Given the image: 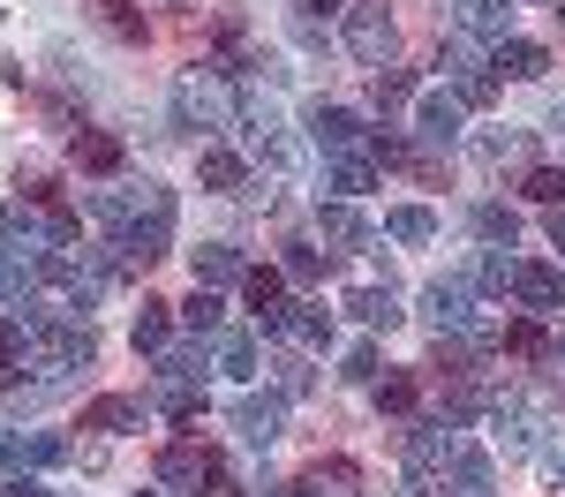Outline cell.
<instances>
[{
	"instance_id": "obj_21",
	"label": "cell",
	"mask_w": 565,
	"mask_h": 497,
	"mask_svg": "<svg viewBox=\"0 0 565 497\" xmlns=\"http://www.w3.org/2000/svg\"><path fill=\"white\" fill-rule=\"evenodd\" d=\"M189 264H196V287H226V279H242V249H226V241H204V249H189Z\"/></svg>"
},
{
	"instance_id": "obj_35",
	"label": "cell",
	"mask_w": 565,
	"mask_h": 497,
	"mask_svg": "<svg viewBox=\"0 0 565 497\" xmlns=\"http://www.w3.org/2000/svg\"><path fill=\"white\" fill-rule=\"evenodd\" d=\"M377 407H385V414H415V377H407V369L377 377Z\"/></svg>"
},
{
	"instance_id": "obj_17",
	"label": "cell",
	"mask_w": 565,
	"mask_h": 497,
	"mask_svg": "<svg viewBox=\"0 0 565 497\" xmlns=\"http://www.w3.org/2000/svg\"><path fill=\"white\" fill-rule=\"evenodd\" d=\"M204 467H212L204 445H167L159 452V483H167V490H204Z\"/></svg>"
},
{
	"instance_id": "obj_26",
	"label": "cell",
	"mask_w": 565,
	"mask_h": 497,
	"mask_svg": "<svg viewBox=\"0 0 565 497\" xmlns=\"http://www.w3.org/2000/svg\"><path fill=\"white\" fill-rule=\"evenodd\" d=\"M476 234L490 249H513L521 241V212H505V204H476Z\"/></svg>"
},
{
	"instance_id": "obj_20",
	"label": "cell",
	"mask_w": 565,
	"mask_h": 497,
	"mask_svg": "<svg viewBox=\"0 0 565 497\" xmlns=\"http://www.w3.org/2000/svg\"><path fill=\"white\" fill-rule=\"evenodd\" d=\"M445 460H452L445 422H415V430H407V467H415V475H430V467H445Z\"/></svg>"
},
{
	"instance_id": "obj_24",
	"label": "cell",
	"mask_w": 565,
	"mask_h": 497,
	"mask_svg": "<svg viewBox=\"0 0 565 497\" xmlns=\"http://www.w3.org/2000/svg\"><path fill=\"white\" fill-rule=\"evenodd\" d=\"M324 188H332L340 204H354V196L377 188V166H370V159H332V166H324Z\"/></svg>"
},
{
	"instance_id": "obj_41",
	"label": "cell",
	"mask_w": 565,
	"mask_h": 497,
	"mask_svg": "<svg viewBox=\"0 0 565 497\" xmlns=\"http://www.w3.org/2000/svg\"><path fill=\"white\" fill-rule=\"evenodd\" d=\"M204 497H249V490H242V475H234L218 452H212V467H204Z\"/></svg>"
},
{
	"instance_id": "obj_19",
	"label": "cell",
	"mask_w": 565,
	"mask_h": 497,
	"mask_svg": "<svg viewBox=\"0 0 565 497\" xmlns=\"http://www.w3.org/2000/svg\"><path fill=\"white\" fill-rule=\"evenodd\" d=\"M309 136H317L324 151H348L354 136H362V121H354L348 106H324V98H317V106H309Z\"/></svg>"
},
{
	"instance_id": "obj_40",
	"label": "cell",
	"mask_w": 565,
	"mask_h": 497,
	"mask_svg": "<svg viewBox=\"0 0 565 497\" xmlns=\"http://www.w3.org/2000/svg\"><path fill=\"white\" fill-rule=\"evenodd\" d=\"M399 98H415V76H407V68H377V106H399Z\"/></svg>"
},
{
	"instance_id": "obj_38",
	"label": "cell",
	"mask_w": 565,
	"mask_h": 497,
	"mask_svg": "<svg viewBox=\"0 0 565 497\" xmlns=\"http://www.w3.org/2000/svg\"><path fill=\"white\" fill-rule=\"evenodd\" d=\"M476 151H482V159H490V166H505V159H521V151H527V136H505V129H482V136H476Z\"/></svg>"
},
{
	"instance_id": "obj_2",
	"label": "cell",
	"mask_w": 565,
	"mask_h": 497,
	"mask_svg": "<svg viewBox=\"0 0 565 497\" xmlns=\"http://www.w3.org/2000/svg\"><path fill=\"white\" fill-rule=\"evenodd\" d=\"M392 45H399V31H392V8H385V0L348 8V53L362 61V68H392Z\"/></svg>"
},
{
	"instance_id": "obj_1",
	"label": "cell",
	"mask_w": 565,
	"mask_h": 497,
	"mask_svg": "<svg viewBox=\"0 0 565 497\" xmlns=\"http://www.w3.org/2000/svg\"><path fill=\"white\" fill-rule=\"evenodd\" d=\"M226 422H234V437L249 452H271L287 437V392H242V400L226 407Z\"/></svg>"
},
{
	"instance_id": "obj_14",
	"label": "cell",
	"mask_w": 565,
	"mask_h": 497,
	"mask_svg": "<svg viewBox=\"0 0 565 497\" xmlns=\"http://www.w3.org/2000/svg\"><path fill=\"white\" fill-rule=\"evenodd\" d=\"M490 68H498V76H513V84H543V76H551V53H543L535 39H498Z\"/></svg>"
},
{
	"instance_id": "obj_10",
	"label": "cell",
	"mask_w": 565,
	"mask_h": 497,
	"mask_svg": "<svg viewBox=\"0 0 565 497\" xmlns=\"http://www.w3.org/2000/svg\"><path fill=\"white\" fill-rule=\"evenodd\" d=\"M513 302L535 310V316L565 310V271L558 264H513Z\"/></svg>"
},
{
	"instance_id": "obj_45",
	"label": "cell",
	"mask_w": 565,
	"mask_h": 497,
	"mask_svg": "<svg viewBox=\"0 0 565 497\" xmlns=\"http://www.w3.org/2000/svg\"><path fill=\"white\" fill-rule=\"evenodd\" d=\"M0 497H45V490H39V483H31V475H15V483H8V490H0Z\"/></svg>"
},
{
	"instance_id": "obj_18",
	"label": "cell",
	"mask_w": 565,
	"mask_h": 497,
	"mask_svg": "<svg viewBox=\"0 0 565 497\" xmlns=\"http://www.w3.org/2000/svg\"><path fill=\"white\" fill-rule=\"evenodd\" d=\"M535 430H543V407L535 400H498V445L505 452H527Z\"/></svg>"
},
{
	"instance_id": "obj_42",
	"label": "cell",
	"mask_w": 565,
	"mask_h": 497,
	"mask_svg": "<svg viewBox=\"0 0 565 497\" xmlns=\"http://www.w3.org/2000/svg\"><path fill=\"white\" fill-rule=\"evenodd\" d=\"M340 377H348V385H377V347H354Z\"/></svg>"
},
{
	"instance_id": "obj_27",
	"label": "cell",
	"mask_w": 565,
	"mask_h": 497,
	"mask_svg": "<svg viewBox=\"0 0 565 497\" xmlns=\"http://www.w3.org/2000/svg\"><path fill=\"white\" fill-rule=\"evenodd\" d=\"M287 332H295L302 347H332V310H317V302H295V310H287Z\"/></svg>"
},
{
	"instance_id": "obj_25",
	"label": "cell",
	"mask_w": 565,
	"mask_h": 497,
	"mask_svg": "<svg viewBox=\"0 0 565 497\" xmlns=\"http://www.w3.org/2000/svg\"><path fill=\"white\" fill-rule=\"evenodd\" d=\"M218 369L234 385H249L257 377V332H218Z\"/></svg>"
},
{
	"instance_id": "obj_47",
	"label": "cell",
	"mask_w": 565,
	"mask_h": 497,
	"mask_svg": "<svg viewBox=\"0 0 565 497\" xmlns=\"http://www.w3.org/2000/svg\"><path fill=\"white\" fill-rule=\"evenodd\" d=\"M279 497H317V490H309V483H287V490H279Z\"/></svg>"
},
{
	"instance_id": "obj_30",
	"label": "cell",
	"mask_w": 565,
	"mask_h": 497,
	"mask_svg": "<svg viewBox=\"0 0 565 497\" xmlns=\"http://www.w3.org/2000/svg\"><path fill=\"white\" fill-rule=\"evenodd\" d=\"M468 287H482V294H513V264H505V249H482L476 264H468Z\"/></svg>"
},
{
	"instance_id": "obj_39",
	"label": "cell",
	"mask_w": 565,
	"mask_h": 497,
	"mask_svg": "<svg viewBox=\"0 0 565 497\" xmlns=\"http://www.w3.org/2000/svg\"><path fill=\"white\" fill-rule=\"evenodd\" d=\"M521 188L535 196V204H565V174H558V166H535V174H527Z\"/></svg>"
},
{
	"instance_id": "obj_5",
	"label": "cell",
	"mask_w": 565,
	"mask_h": 497,
	"mask_svg": "<svg viewBox=\"0 0 565 497\" xmlns=\"http://www.w3.org/2000/svg\"><path fill=\"white\" fill-rule=\"evenodd\" d=\"M423 324H430L437 339H445V332H476V294H468V279H430V287H423Z\"/></svg>"
},
{
	"instance_id": "obj_22",
	"label": "cell",
	"mask_w": 565,
	"mask_h": 497,
	"mask_svg": "<svg viewBox=\"0 0 565 497\" xmlns=\"http://www.w3.org/2000/svg\"><path fill=\"white\" fill-rule=\"evenodd\" d=\"M385 234H392V241H407V249H423V241H437V212H430V204H392Z\"/></svg>"
},
{
	"instance_id": "obj_36",
	"label": "cell",
	"mask_w": 565,
	"mask_h": 497,
	"mask_svg": "<svg viewBox=\"0 0 565 497\" xmlns=\"http://www.w3.org/2000/svg\"><path fill=\"white\" fill-rule=\"evenodd\" d=\"M498 339H505V347H513V355H551V332H543V324H535V316H521V324H505V332H498Z\"/></svg>"
},
{
	"instance_id": "obj_33",
	"label": "cell",
	"mask_w": 565,
	"mask_h": 497,
	"mask_svg": "<svg viewBox=\"0 0 565 497\" xmlns=\"http://www.w3.org/2000/svg\"><path fill=\"white\" fill-rule=\"evenodd\" d=\"M181 324H189L196 339H204V332H218V287H196V294L181 302Z\"/></svg>"
},
{
	"instance_id": "obj_46",
	"label": "cell",
	"mask_w": 565,
	"mask_h": 497,
	"mask_svg": "<svg viewBox=\"0 0 565 497\" xmlns=\"http://www.w3.org/2000/svg\"><path fill=\"white\" fill-rule=\"evenodd\" d=\"M399 497H430V483H423V475H415V483H407V490H399Z\"/></svg>"
},
{
	"instance_id": "obj_43",
	"label": "cell",
	"mask_w": 565,
	"mask_h": 497,
	"mask_svg": "<svg viewBox=\"0 0 565 497\" xmlns=\"http://www.w3.org/2000/svg\"><path fill=\"white\" fill-rule=\"evenodd\" d=\"M543 475H551V483H565V445H543Z\"/></svg>"
},
{
	"instance_id": "obj_6",
	"label": "cell",
	"mask_w": 565,
	"mask_h": 497,
	"mask_svg": "<svg viewBox=\"0 0 565 497\" xmlns=\"http://www.w3.org/2000/svg\"><path fill=\"white\" fill-rule=\"evenodd\" d=\"M460 121H468V106H460L452 90H423V98H415V136H423L430 151H452V143H460Z\"/></svg>"
},
{
	"instance_id": "obj_16",
	"label": "cell",
	"mask_w": 565,
	"mask_h": 497,
	"mask_svg": "<svg viewBox=\"0 0 565 497\" xmlns=\"http://www.w3.org/2000/svg\"><path fill=\"white\" fill-rule=\"evenodd\" d=\"M196 181H204L212 196H242V188H249V174H242V159H234L226 143H204V151H196Z\"/></svg>"
},
{
	"instance_id": "obj_15",
	"label": "cell",
	"mask_w": 565,
	"mask_h": 497,
	"mask_svg": "<svg viewBox=\"0 0 565 497\" xmlns=\"http://www.w3.org/2000/svg\"><path fill=\"white\" fill-rule=\"evenodd\" d=\"M460 39H513V0H460Z\"/></svg>"
},
{
	"instance_id": "obj_4",
	"label": "cell",
	"mask_w": 565,
	"mask_h": 497,
	"mask_svg": "<svg viewBox=\"0 0 565 497\" xmlns=\"http://www.w3.org/2000/svg\"><path fill=\"white\" fill-rule=\"evenodd\" d=\"M174 121L181 129H218L226 121V98H218L212 68H181L174 76Z\"/></svg>"
},
{
	"instance_id": "obj_7",
	"label": "cell",
	"mask_w": 565,
	"mask_h": 497,
	"mask_svg": "<svg viewBox=\"0 0 565 497\" xmlns=\"http://www.w3.org/2000/svg\"><path fill=\"white\" fill-rule=\"evenodd\" d=\"M242 294H249V310H257V324L264 332H287V271H271V264H249L242 271Z\"/></svg>"
},
{
	"instance_id": "obj_13",
	"label": "cell",
	"mask_w": 565,
	"mask_h": 497,
	"mask_svg": "<svg viewBox=\"0 0 565 497\" xmlns=\"http://www.w3.org/2000/svg\"><path fill=\"white\" fill-rule=\"evenodd\" d=\"M317 234H324L332 249H370V241H377V226L362 219L354 204H340V196H332V204H317Z\"/></svg>"
},
{
	"instance_id": "obj_11",
	"label": "cell",
	"mask_w": 565,
	"mask_h": 497,
	"mask_svg": "<svg viewBox=\"0 0 565 497\" xmlns=\"http://www.w3.org/2000/svg\"><path fill=\"white\" fill-rule=\"evenodd\" d=\"M143 422H151V400H136V392H106L84 407V430H106V437H129Z\"/></svg>"
},
{
	"instance_id": "obj_34",
	"label": "cell",
	"mask_w": 565,
	"mask_h": 497,
	"mask_svg": "<svg viewBox=\"0 0 565 497\" xmlns=\"http://www.w3.org/2000/svg\"><path fill=\"white\" fill-rule=\"evenodd\" d=\"M159 407H167L181 430H189V422L204 414V385H159Z\"/></svg>"
},
{
	"instance_id": "obj_44",
	"label": "cell",
	"mask_w": 565,
	"mask_h": 497,
	"mask_svg": "<svg viewBox=\"0 0 565 497\" xmlns=\"http://www.w3.org/2000/svg\"><path fill=\"white\" fill-rule=\"evenodd\" d=\"M543 234H551V249H565V204H551V219H543Z\"/></svg>"
},
{
	"instance_id": "obj_48",
	"label": "cell",
	"mask_w": 565,
	"mask_h": 497,
	"mask_svg": "<svg viewBox=\"0 0 565 497\" xmlns=\"http://www.w3.org/2000/svg\"><path fill=\"white\" fill-rule=\"evenodd\" d=\"M136 497H181V490H136Z\"/></svg>"
},
{
	"instance_id": "obj_3",
	"label": "cell",
	"mask_w": 565,
	"mask_h": 497,
	"mask_svg": "<svg viewBox=\"0 0 565 497\" xmlns=\"http://www.w3.org/2000/svg\"><path fill=\"white\" fill-rule=\"evenodd\" d=\"M234 121H242V136H249V151H257L264 166H295V143H287V129H279V106H264V98H242L234 106Z\"/></svg>"
},
{
	"instance_id": "obj_23",
	"label": "cell",
	"mask_w": 565,
	"mask_h": 497,
	"mask_svg": "<svg viewBox=\"0 0 565 497\" xmlns=\"http://www.w3.org/2000/svg\"><path fill=\"white\" fill-rule=\"evenodd\" d=\"M348 310L362 316L370 332H392V324L407 316V310H399V294H392V287H354V294H348Z\"/></svg>"
},
{
	"instance_id": "obj_8",
	"label": "cell",
	"mask_w": 565,
	"mask_h": 497,
	"mask_svg": "<svg viewBox=\"0 0 565 497\" xmlns=\"http://www.w3.org/2000/svg\"><path fill=\"white\" fill-rule=\"evenodd\" d=\"M61 460H76V445H68L61 430H23V437L0 445V467H8V475H23V467H61Z\"/></svg>"
},
{
	"instance_id": "obj_9",
	"label": "cell",
	"mask_w": 565,
	"mask_h": 497,
	"mask_svg": "<svg viewBox=\"0 0 565 497\" xmlns=\"http://www.w3.org/2000/svg\"><path fill=\"white\" fill-rule=\"evenodd\" d=\"M445 497H498V467H490V452L452 445V460H445Z\"/></svg>"
},
{
	"instance_id": "obj_28",
	"label": "cell",
	"mask_w": 565,
	"mask_h": 497,
	"mask_svg": "<svg viewBox=\"0 0 565 497\" xmlns=\"http://www.w3.org/2000/svg\"><path fill=\"white\" fill-rule=\"evenodd\" d=\"M167 332H174V316H167V302H143V310H136V355H159V347H167Z\"/></svg>"
},
{
	"instance_id": "obj_49",
	"label": "cell",
	"mask_w": 565,
	"mask_h": 497,
	"mask_svg": "<svg viewBox=\"0 0 565 497\" xmlns=\"http://www.w3.org/2000/svg\"><path fill=\"white\" fill-rule=\"evenodd\" d=\"M558 23H565V8H558Z\"/></svg>"
},
{
	"instance_id": "obj_37",
	"label": "cell",
	"mask_w": 565,
	"mask_h": 497,
	"mask_svg": "<svg viewBox=\"0 0 565 497\" xmlns=\"http://www.w3.org/2000/svg\"><path fill=\"white\" fill-rule=\"evenodd\" d=\"M460 106H490L498 98V68H460V90H452Z\"/></svg>"
},
{
	"instance_id": "obj_12",
	"label": "cell",
	"mask_w": 565,
	"mask_h": 497,
	"mask_svg": "<svg viewBox=\"0 0 565 497\" xmlns=\"http://www.w3.org/2000/svg\"><path fill=\"white\" fill-rule=\"evenodd\" d=\"M68 159L84 166L90 181H114L121 166H129V151H121V136H106V129H84L76 143H68Z\"/></svg>"
},
{
	"instance_id": "obj_32",
	"label": "cell",
	"mask_w": 565,
	"mask_h": 497,
	"mask_svg": "<svg viewBox=\"0 0 565 497\" xmlns=\"http://www.w3.org/2000/svg\"><path fill=\"white\" fill-rule=\"evenodd\" d=\"M98 23H106L114 39L143 45V15H136V0H98Z\"/></svg>"
},
{
	"instance_id": "obj_29",
	"label": "cell",
	"mask_w": 565,
	"mask_h": 497,
	"mask_svg": "<svg viewBox=\"0 0 565 497\" xmlns=\"http://www.w3.org/2000/svg\"><path fill=\"white\" fill-rule=\"evenodd\" d=\"M287 279H302V287H317L324 271H332V249H317V241H287Z\"/></svg>"
},
{
	"instance_id": "obj_31",
	"label": "cell",
	"mask_w": 565,
	"mask_h": 497,
	"mask_svg": "<svg viewBox=\"0 0 565 497\" xmlns=\"http://www.w3.org/2000/svg\"><path fill=\"white\" fill-rule=\"evenodd\" d=\"M196 377H204L196 347H159V385H196Z\"/></svg>"
}]
</instances>
